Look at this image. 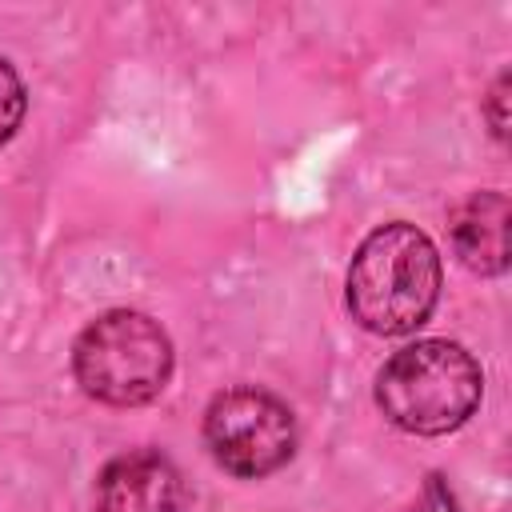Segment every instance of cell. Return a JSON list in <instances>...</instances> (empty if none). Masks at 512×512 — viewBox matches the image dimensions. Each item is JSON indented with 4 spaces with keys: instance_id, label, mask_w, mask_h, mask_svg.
<instances>
[{
    "instance_id": "cell-1",
    "label": "cell",
    "mask_w": 512,
    "mask_h": 512,
    "mask_svg": "<svg viewBox=\"0 0 512 512\" xmlns=\"http://www.w3.org/2000/svg\"><path fill=\"white\" fill-rule=\"evenodd\" d=\"M440 300L436 244L404 220L368 232L348 264V312L364 332L408 336Z\"/></svg>"
},
{
    "instance_id": "cell-4",
    "label": "cell",
    "mask_w": 512,
    "mask_h": 512,
    "mask_svg": "<svg viewBox=\"0 0 512 512\" xmlns=\"http://www.w3.org/2000/svg\"><path fill=\"white\" fill-rule=\"evenodd\" d=\"M204 444L212 460L244 480L284 468L296 452V416L268 388H228L204 412Z\"/></svg>"
},
{
    "instance_id": "cell-2",
    "label": "cell",
    "mask_w": 512,
    "mask_h": 512,
    "mask_svg": "<svg viewBox=\"0 0 512 512\" xmlns=\"http://www.w3.org/2000/svg\"><path fill=\"white\" fill-rule=\"evenodd\" d=\"M484 392L480 364L452 340H416L376 372V408L412 436L460 428Z\"/></svg>"
},
{
    "instance_id": "cell-3",
    "label": "cell",
    "mask_w": 512,
    "mask_h": 512,
    "mask_svg": "<svg viewBox=\"0 0 512 512\" xmlns=\"http://www.w3.org/2000/svg\"><path fill=\"white\" fill-rule=\"evenodd\" d=\"M72 372L92 400L136 408L164 392L172 376V340L152 316L116 308L76 336Z\"/></svg>"
},
{
    "instance_id": "cell-5",
    "label": "cell",
    "mask_w": 512,
    "mask_h": 512,
    "mask_svg": "<svg viewBox=\"0 0 512 512\" xmlns=\"http://www.w3.org/2000/svg\"><path fill=\"white\" fill-rule=\"evenodd\" d=\"M180 468L156 448L112 456L96 476V512H184Z\"/></svg>"
},
{
    "instance_id": "cell-6",
    "label": "cell",
    "mask_w": 512,
    "mask_h": 512,
    "mask_svg": "<svg viewBox=\"0 0 512 512\" xmlns=\"http://www.w3.org/2000/svg\"><path fill=\"white\" fill-rule=\"evenodd\" d=\"M508 196L496 188L472 192L448 216L452 248L464 268L480 276H500L508 268Z\"/></svg>"
},
{
    "instance_id": "cell-7",
    "label": "cell",
    "mask_w": 512,
    "mask_h": 512,
    "mask_svg": "<svg viewBox=\"0 0 512 512\" xmlns=\"http://www.w3.org/2000/svg\"><path fill=\"white\" fill-rule=\"evenodd\" d=\"M24 108H28L24 80H20L16 68L0 56V148L16 136V128H20V120H24Z\"/></svg>"
},
{
    "instance_id": "cell-8",
    "label": "cell",
    "mask_w": 512,
    "mask_h": 512,
    "mask_svg": "<svg viewBox=\"0 0 512 512\" xmlns=\"http://www.w3.org/2000/svg\"><path fill=\"white\" fill-rule=\"evenodd\" d=\"M504 88H508V76H500V80L492 84V92H488V120H492L496 140L508 136V120H504Z\"/></svg>"
}]
</instances>
